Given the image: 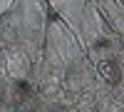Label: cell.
Here are the masks:
<instances>
[{"mask_svg":"<svg viewBox=\"0 0 124 112\" xmlns=\"http://www.w3.org/2000/svg\"><path fill=\"white\" fill-rule=\"evenodd\" d=\"M99 70H102V75L107 77V82H119L122 80V72H119V65L114 62V60H104V62L99 65Z\"/></svg>","mask_w":124,"mask_h":112,"instance_id":"cell-1","label":"cell"}]
</instances>
